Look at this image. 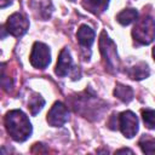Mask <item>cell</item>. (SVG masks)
Here are the masks:
<instances>
[{
	"label": "cell",
	"instance_id": "cell-19",
	"mask_svg": "<svg viewBox=\"0 0 155 155\" xmlns=\"http://www.w3.org/2000/svg\"><path fill=\"white\" fill-rule=\"evenodd\" d=\"M122 153H128V154H133V151H132V150H130V149H120V150H117V151H116V154H122Z\"/></svg>",
	"mask_w": 155,
	"mask_h": 155
},
{
	"label": "cell",
	"instance_id": "cell-4",
	"mask_svg": "<svg viewBox=\"0 0 155 155\" xmlns=\"http://www.w3.org/2000/svg\"><path fill=\"white\" fill-rule=\"evenodd\" d=\"M51 62V52L47 45L36 41L30 53V63L36 69H45Z\"/></svg>",
	"mask_w": 155,
	"mask_h": 155
},
{
	"label": "cell",
	"instance_id": "cell-15",
	"mask_svg": "<svg viewBox=\"0 0 155 155\" xmlns=\"http://www.w3.org/2000/svg\"><path fill=\"white\" fill-rule=\"evenodd\" d=\"M44 105H45V99L40 94H34L29 99V103H28V108H29L31 115H36L42 109Z\"/></svg>",
	"mask_w": 155,
	"mask_h": 155
},
{
	"label": "cell",
	"instance_id": "cell-11",
	"mask_svg": "<svg viewBox=\"0 0 155 155\" xmlns=\"http://www.w3.org/2000/svg\"><path fill=\"white\" fill-rule=\"evenodd\" d=\"M81 4L85 10L96 16H99L108 8L109 0H82Z\"/></svg>",
	"mask_w": 155,
	"mask_h": 155
},
{
	"label": "cell",
	"instance_id": "cell-18",
	"mask_svg": "<svg viewBox=\"0 0 155 155\" xmlns=\"http://www.w3.org/2000/svg\"><path fill=\"white\" fill-rule=\"evenodd\" d=\"M11 4H12V0H0V7L1 8H5L6 6H8Z\"/></svg>",
	"mask_w": 155,
	"mask_h": 155
},
{
	"label": "cell",
	"instance_id": "cell-14",
	"mask_svg": "<svg viewBox=\"0 0 155 155\" xmlns=\"http://www.w3.org/2000/svg\"><path fill=\"white\" fill-rule=\"evenodd\" d=\"M138 145L140 147L142 151L144 154H149V155H155V138H151L149 136H143L139 142Z\"/></svg>",
	"mask_w": 155,
	"mask_h": 155
},
{
	"label": "cell",
	"instance_id": "cell-21",
	"mask_svg": "<svg viewBox=\"0 0 155 155\" xmlns=\"http://www.w3.org/2000/svg\"><path fill=\"white\" fill-rule=\"evenodd\" d=\"M70 1H74V0H70Z\"/></svg>",
	"mask_w": 155,
	"mask_h": 155
},
{
	"label": "cell",
	"instance_id": "cell-16",
	"mask_svg": "<svg viewBox=\"0 0 155 155\" xmlns=\"http://www.w3.org/2000/svg\"><path fill=\"white\" fill-rule=\"evenodd\" d=\"M142 117H143L144 125L148 128H155V110L143 109L142 110Z\"/></svg>",
	"mask_w": 155,
	"mask_h": 155
},
{
	"label": "cell",
	"instance_id": "cell-17",
	"mask_svg": "<svg viewBox=\"0 0 155 155\" xmlns=\"http://www.w3.org/2000/svg\"><path fill=\"white\" fill-rule=\"evenodd\" d=\"M108 126H109L111 130H116V128L119 127V115L113 114V116L110 117V121H109Z\"/></svg>",
	"mask_w": 155,
	"mask_h": 155
},
{
	"label": "cell",
	"instance_id": "cell-8",
	"mask_svg": "<svg viewBox=\"0 0 155 155\" xmlns=\"http://www.w3.org/2000/svg\"><path fill=\"white\" fill-rule=\"evenodd\" d=\"M71 56H70V52L67 47H64L61 53H59V57H58V61H57V65H56V69H54V73L61 76V78H64L68 71L70 70V67H71Z\"/></svg>",
	"mask_w": 155,
	"mask_h": 155
},
{
	"label": "cell",
	"instance_id": "cell-2",
	"mask_svg": "<svg viewBox=\"0 0 155 155\" xmlns=\"http://www.w3.org/2000/svg\"><path fill=\"white\" fill-rule=\"evenodd\" d=\"M99 51L102 53L105 69L110 73L117 71L119 57H117V52H116V45L108 36V34L105 31H102L101 36H99Z\"/></svg>",
	"mask_w": 155,
	"mask_h": 155
},
{
	"label": "cell",
	"instance_id": "cell-5",
	"mask_svg": "<svg viewBox=\"0 0 155 155\" xmlns=\"http://www.w3.org/2000/svg\"><path fill=\"white\" fill-rule=\"evenodd\" d=\"M6 29H7L8 34H11L16 38L23 36L29 29V21L24 15L16 12L8 17V19L6 22Z\"/></svg>",
	"mask_w": 155,
	"mask_h": 155
},
{
	"label": "cell",
	"instance_id": "cell-3",
	"mask_svg": "<svg viewBox=\"0 0 155 155\" xmlns=\"http://www.w3.org/2000/svg\"><path fill=\"white\" fill-rule=\"evenodd\" d=\"M132 36L134 41L140 45H149L155 39V21L151 16L145 15L142 19H138L132 29Z\"/></svg>",
	"mask_w": 155,
	"mask_h": 155
},
{
	"label": "cell",
	"instance_id": "cell-10",
	"mask_svg": "<svg viewBox=\"0 0 155 155\" xmlns=\"http://www.w3.org/2000/svg\"><path fill=\"white\" fill-rule=\"evenodd\" d=\"M126 74L133 80H143V79H147L149 76L150 69L145 62H139V63L134 64L133 67L128 68L126 70Z\"/></svg>",
	"mask_w": 155,
	"mask_h": 155
},
{
	"label": "cell",
	"instance_id": "cell-6",
	"mask_svg": "<svg viewBox=\"0 0 155 155\" xmlns=\"http://www.w3.org/2000/svg\"><path fill=\"white\" fill-rule=\"evenodd\" d=\"M119 128L126 138H132L138 132V119L131 110L119 114Z\"/></svg>",
	"mask_w": 155,
	"mask_h": 155
},
{
	"label": "cell",
	"instance_id": "cell-1",
	"mask_svg": "<svg viewBox=\"0 0 155 155\" xmlns=\"http://www.w3.org/2000/svg\"><path fill=\"white\" fill-rule=\"evenodd\" d=\"M5 126L11 138L16 142L27 140L33 131L28 116L18 109L11 110L5 115Z\"/></svg>",
	"mask_w": 155,
	"mask_h": 155
},
{
	"label": "cell",
	"instance_id": "cell-13",
	"mask_svg": "<svg viewBox=\"0 0 155 155\" xmlns=\"http://www.w3.org/2000/svg\"><path fill=\"white\" fill-rule=\"evenodd\" d=\"M137 18H138V11L136 8H125L116 16L117 22L121 25H128L132 22L137 21Z\"/></svg>",
	"mask_w": 155,
	"mask_h": 155
},
{
	"label": "cell",
	"instance_id": "cell-20",
	"mask_svg": "<svg viewBox=\"0 0 155 155\" xmlns=\"http://www.w3.org/2000/svg\"><path fill=\"white\" fill-rule=\"evenodd\" d=\"M153 57H154V61H155V47L153 48Z\"/></svg>",
	"mask_w": 155,
	"mask_h": 155
},
{
	"label": "cell",
	"instance_id": "cell-9",
	"mask_svg": "<svg viewBox=\"0 0 155 155\" xmlns=\"http://www.w3.org/2000/svg\"><path fill=\"white\" fill-rule=\"evenodd\" d=\"M94 31L93 29H91L88 25L86 24H82L79 29H78V33H76V38H78V41L79 44L85 47V48H90L94 41Z\"/></svg>",
	"mask_w": 155,
	"mask_h": 155
},
{
	"label": "cell",
	"instance_id": "cell-7",
	"mask_svg": "<svg viewBox=\"0 0 155 155\" xmlns=\"http://www.w3.org/2000/svg\"><path fill=\"white\" fill-rule=\"evenodd\" d=\"M69 119V111L67 109V107L62 103V102H56L50 111L47 113V122L48 125H51L52 127H61L63 126Z\"/></svg>",
	"mask_w": 155,
	"mask_h": 155
},
{
	"label": "cell",
	"instance_id": "cell-12",
	"mask_svg": "<svg viewBox=\"0 0 155 155\" xmlns=\"http://www.w3.org/2000/svg\"><path fill=\"white\" fill-rule=\"evenodd\" d=\"M114 96L117 97L121 102L128 103L133 99V91L130 86H126L122 84H116V86L114 88Z\"/></svg>",
	"mask_w": 155,
	"mask_h": 155
}]
</instances>
